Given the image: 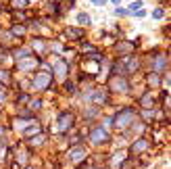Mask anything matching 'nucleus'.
<instances>
[{
    "mask_svg": "<svg viewBox=\"0 0 171 169\" xmlns=\"http://www.w3.org/2000/svg\"><path fill=\"white\" fill-rule=\"evenodd\" d=\"M165 67H167V57H165V54H159V57H157L155 69H157V71H165Z\"/></svg>",
    "mask_w": 171,
    "mask_h": 169,
    "instance_id": "1",
    "label": "nucleus"
},
{
    "mask_svg": "<svg viewBox=\"0 0 171 169\" xmlns=\"http://www.w3.org/2000/svg\"><path fill=\"white\" fill-rule=\"evenodd\" d=\"M92 140H94V142H104V140H107V134L98 127V130H94V132H92Z\"/></svg>",
    "mask_w": 171,
    "mask_h": 169,
    "instance_id": "2",
    "label": "nucleus"
},
{
    "mask_svg": "<svg viewBox=\"0 0 171 169\" xmlns=\"http://www.w3.org/2000/svg\"><path fill=\"white\" fill-rule=\"evenodd\" d=\"M71 125V113H65V115H61V127L63 130H67Z\"/></svg>",
    "mask_w": 171,
    "mask_h": 169,
    "instance_id": "3",
    "label": "nucleus"
},
{
    "mask_svg": "<svg viewBox=\"0 0 171 169\" xmlns=\"http://www.w3.org/2000/svg\"><path fill=\"white\" fill-rule=\"evenodd\" d=\"M46 82L50 84V77H46V75H40V77H36V86H38V88H46Z\"/></svg>",
    "mask_w": 171,
    "mask_h": 169,
    "instance_id": "4",
    "label": "nucleus"
},
{
    "mask_svg": "<svg viewBox=\"0 0 171 169\" xmlns=\"http://www.w3.org/2000/svg\"><path fill=\"white\" fill-rule=\"evenodd\" d=\"M146 144H148V142H146V140H140V142H136L134 146H132V150H134V153H140V150H142V148L146 146Z\"/></svg>",
    "mask_w": 171,
    "mask_h": 169,
    "instance_id": "5",
    "label": "nucleus"
},
{
    "mask_svg": "<svg viewBox=\"0 0 171 169\" xmlns=\"http://www.w3.org/2000/svg\"><path fill=\"white\" fill-rule=\"evenodd\" d=\"M77 19H79V23H84V25H88V23H90V17H88L86 13H79V17H77Z\"/></svg>",
    "mask_w": 171,
    "mask_h": 169,
    "instance_id": "6",
    "label": "nucleus"
},
{
    "mask_svg": "<svg viewBox=\"0 0 171 169\" xmlns=\"http://www.w3.org/2000/svg\"><path fill=\"white\" fill-rule=\"evenodd\" d=\"M142 105H144V107H146V105L150 107V105H152V98H150V96H144V98H142Z\"/></svg>",
    "mask_w": 171,
    "mask_h": 169,
    "instance_id": "7",
    "label": "nucleus"
},
{
    "mask_svg": "<svg viewBox=\"0 0 171 169\" xmlns=\"http://www.w3.org/2000/svg\"><path fill=\"white\" fill-rule=\"evenodd\" d=\"M67 34H71V38H79V32L77 29H67Z\"/></svg>",
    "mask_w": 171,
    "mask_h": 169,
    "instance_id": "8",
    "label": "nucleus"
},
{
    "mask_svg": "<svg viewBox=\"0 0 171 169\" xmlns=\"http://www.w3.org/2000/svg\"><path fill=\"white\" fill-rule=\"evenodd\" d=\"M92 2H94L96 6H102V4H104V2H102V0H92Z\"/></svg>",
    "mask_w": 171,
    "mask_h": 169,
    "instance_id": "9",
    "label": "nucleus"
},
{
    "mask_svg": "<svg viewBox=\"0 0 171 169\" xmlns=\"http://www.w3.org/2000/svg\"><path fill=\"white\" fill-rule=\"evenodd\" d=\"M111 2H115V4H117V2H119V0H111Z\"/></svg>",
    "mask_w": 171,
    "mask_h": 169,
    "instance_id": "10",
    "label": "nucleus"
}]
</instances>
